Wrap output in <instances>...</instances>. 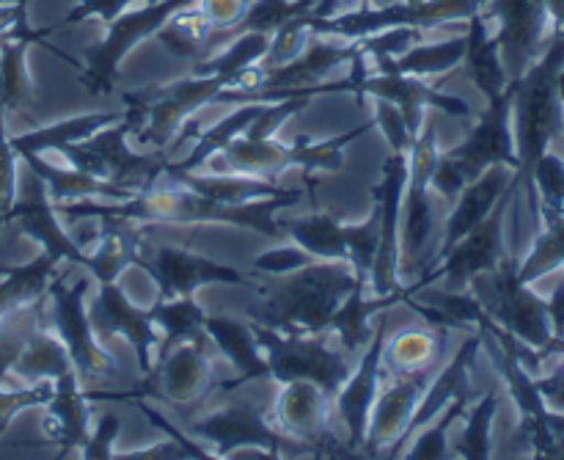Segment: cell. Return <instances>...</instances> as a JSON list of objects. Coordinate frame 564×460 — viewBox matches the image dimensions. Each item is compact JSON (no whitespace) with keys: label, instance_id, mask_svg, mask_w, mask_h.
I'll use <instances>...</instances> for the list:
<instances>
[{"label":"cell","instance_id":"18","mask_svg":"<svg viewBox=\"0 0 564 460\" xmlns=\"http://www.w3.org/2000/svg\"><path fill=\"white\" fill-rule=\"evenodd\" d=\"M435 373H438V367L394 375V384L389 389L378 392V400H375L372 414H369L367 439H364L367 456H389L391 447L405 439L408 425H411L427 386L433 384Z\"/></svg>","mask_w":564,"mask_h":460},{"label":"cell","instance_id":"46","mask_svg":"<svg viewBox=\"0 0 564 460\" xmlns=\"http://www.w3.org/2000/svg\"><path fill=\"white\" fill-rule=\"evenodd\" d=\"M314 263V257L308 252H303L301 246H281V248H270L268 254H262V257L253 259V268L257 270H264V274L270 276H284V274H292V270L303 268V265Z\"/></svg>","mask_w":564,"mask_h":460},{"label":"cell","instance_id":"52","mask_svg":"<svg viewBox=\"0 0 564 460\" xmlns=\"http://www.w3.org/2000/svg\"><path fill=\"white\" fill-rule=\"evenodd\" d=\"M119 458H130V460H147V458H165V460H180V458H191L187 450L182 445H176L174 439L163 441V445H154V450H141V452H124Z\"/></svg>","mask_w":564,"mask_h":460},{"label":"cell","instance_id":"14","mask_svg":"<svg viewBox=\"0 0 564 460\" xmlns=\"http://www.w3.org/2000/svg\"><path fill=\"white\" fill-rule=\"evenodd\" d=\"M187 430L202 436V439L209 441L213 447H218V450H215V458L235 456V450H240V447H257V450L268 452L270 458L284 456L286 447H297V450L308 456L306 447L284 439V436L273 428V422H268L264 411L253 400L229 403V406L220 408V411H213L207 414V417L191 422Z\"/></svg>","mask_w":564,"mask_h":460},{"label":"cell","instance_id":"12","mask_svg":"<svg viewBox=\"0 0 564 460\" xmlns=\"http://www.w3.org/2000/svg\"><path fill=\"white\" fill-rule=\"evenodd\" d=\"M330 397L314 381L281 384L273 406V428L284 439L306 447L308 456H350V447L334 441L328 428Z\"/></svg>","mask_w":564,"mask_h":460},{"label":"cell","instance_id":"40","mask_svg":"<svg viewBox=\"0 0 564 460\" xmlns=\"http://www.w3.org/2000/svg\"><path fill=\"white\" fill-rule=\"evenodd\" d=\"M213 33V25L207 22V17L198 11V6H187V9L176 11L174 17L165 20V25L160 28L154 36L165 44L171 55L176 58H193V55L204 53L207 47V39Z\"/></svg>","mask_w":564,"mask_h":460},{"label":"cell","instance_id":"8","mask_svg":"<svg viewBox=\"0 0 564 460\" xmlns=\"http://www.w3.org/2000/svg\"><path fill=\"white\" fill-rule=\"evenodd\" d=\"M518 188H521V180H518L516 174L512 185L507 188V193L499 199V204L490 210L488 218H485L482 224L474 226L468 235H463L460 240L444 254V257L435 259V263H430L427 268L419 270V281L405 285V296L413 298L419 290L433 285V281H446V290L452 292H466L474 276L499 268L501 252H505L507 204L512 202Z\"/></svg>","mask_w":564,"mask_h":460},{"label":"cell","instance_id":"16","mask_svg":"<svg viewBox=\"0 0 564 460\" xmlns=\"http://www.w3.org/2000/svg\"><path fill=\"white\" fill-rule=\"evenodd\" d=\"M135 268H143L160 287V301L171 298H187L204 285H251L246 274L237 268L220 265L215 259L202 257L196 252H187L180 246H158L154 252H143Z\"/></svg>","mask_w":564,"mask_h":460},{"label":"cell","instance_id":"51","mask_svg":"<svg viewBox=\"0 0 564 460\" xmlns=\"http://www.w3.org/2000/svg\"><path fill=\"white\" fill-rule=\"evenodd\" d=\"M135 400H138L135 406L141 408V411H143V417H147L149 422H154V425H158L160 430H165V434H169V439H174L176 445H182V447H185V450H187V456H191V458H215L213 452L202 450V445H196V441H193V439H187V436L182 434V430L171 428V422H169V419H165V417H160V414L154 411L152 406H147V403H143L141 397H135Z\"/></svg>","mask_w":564,"mask_h":460},{"label":"cell","instance_id":"24","mask_svg":"<svg viewBox=\"0 0 564 460\" xmlns=\"http://www.w3.org/2000/svg\"><path fill=\"white\" fill-rule=\"evenodd\" d=\"M516 174L518 171L510 169V165L496 163L490 165V169H485L477 180H471L466 188H463V193L455 202V210H452L449 221H446L444 226V243H441V254L435 259L444 257V254L449 252L463 235H468L474 226L482 224V221L488 218L490 210L499 204V199L505 196L507 188L512 185Z\"/></svg>","mask_w":564,"mask_h":460},{"label":"cell","instance_id":"29","mask_svg":"<svg viewBox=\"0 0 564 460\" xmlns=\"http://www.w3.org/2000/svg\"><path fill=\"white\" fill-rule=\"evenodd\" d=\"M204 331L209 334L213 345H218L220 353L237 367V373H240L237 384L270 381V367L264 362L262 347L257 345L251 323L224 318V314H204Z\"/></svg>","mask_w":564,"mask_h":460},{"label":"cell","instance_id":"36","mask_svg":"<svg viewBox=\"0 0 564 460\" xmlns=\"http://www.w3.org/2000/svg\"><path fill=\"white\" fill-rule=\"evenodd\" d=\"M204 309L187 298H171V301H158L152 307L154 325L160 331L158 359L165 356L180 342H202V345H213L209 334L204 331Z\"/></svg>","mask_w":564,"mask_h":460},{"label":"cell","instance_id":"39","mask_svg":"<svg viewBox=\"0 0 564 460\" xmlns=\"http://www.w3.org/2000/svg\"><path fill=\"white\" fill-rule=\"evenodd\" d=\"M262 105L264 103H242L235 114H229L226 119H220L218 125L209 127L207 132H202L196 149H193L185 160H180V163H169V169L165 171H198V165L207 163L213 154H218L220 149L231 141V138L240 136V132L246 130L253 119H257L259 110H262Z\"/></svg>","mask_w":564,"mask_h":460},{"label":"cell","instance_id":"22","mask_svg":"<svg viewBox=\"0 0 564 460\" xmlns=\"http://www.w3.org/2000/svg\"><path fill=\"white\" fill-rule=\"evenodd\" d=\"M6 224H20V229L31 240H36L42 252L53 254L61 263H75L80 268L86 265L88 254L83 252L80 243H75L66 235V229L58 221V213H55L53 202L47 196V188L31 171H28V188L17 193V202L6 213Z\"/></svg>","mask_w":564,"mask_h":460},{"label":"cell","instance_id":"34","mask_svg":"<svg viewBox=\"0 0 564 460\" xmlns=\"http://www.w3.org/2000/svg\"><path fill=\"white\" fill-rule=\"evenodd\" d=\"M449 329L446 325H427V329H402L394 336H386L383 367L394 375L427 370L444 359Z\"/></svg>","mask_w":564,"mask_h":460},{"label":"cell","instance_id":"13","mask_svg":"<svg viewBox=\"0 0 564 460\" xmlns=\"http://www.w3.org/2000/svg\"><path fill=\"white\" fill-rule=\"evenodd\" d=\"M438 136H435L433 121H424L413 141L411 158H408V182L402 193V215H400V254H405L408 263L424 254L430 235L435 226L433 199H430V176H433L435 160H438Z\"/></svg>","mask_w":564,"mask_h":460},{"label":"cell","instance_id":"54","mask_svg":"<svg viewBox=\"0 0 564 460\" xmlns=\"http://www.w3.org/2000/svg\"><path fill=\"white\" fill-rule=\"evenodd\" d=\"M3 3H14V0H0V6H3Z\"/></svg>","mask_w":564,"mask_h":460},{"label":"cell","instance_id":"48","mask_svg":"<svg viewBox=\"0 0 564 460\" xmlns=\"http://www.w3.org/2000/svg\"><path fill=\"white\" fill-rule=\"evenodd\" d=\"M430 185H433V191L438 193L441 199H446L449 204H455L457 196L463 193V188L468 185V180H466V174H463L460 165H457L455 160L446 158V154H438V160H435L433 176H430Z\"/></svg>","mask_w":564,"mask_h":460},{"label":"cell","instance_id":"25","mask_svg":"<svg viewBox=\"0 0 564 460\" xmlns=\"http://www.w3.org/2000/svg\"><path fill=\"white\" fill-rule=\"evenodd\" d=\"M479 342H482V329H479V334L466 336V342L457 347V353L449 359V364H444V367L435 373L433 384L427 386V392H424V397H422V403H419L416 414H413L411 425H408L405 439H402L400 445H397L394 450L389 452V458H400L402 447L411 441V436L416 434V430H422L424 425L433 422V419L438 417V414L444 411V408L449 406L455 397L468 395V370H471L474 359H477Z\"/></svg>","mask_w":564,"mask_h":460},{"label":"cell","instance_id":"55","mask_svg":"<svg viewBox=\"0 0 564 460\" xmlns=\"http://www.w3.org/2000/svg\"><path fill=\"white\" fill-rule=\"evenodd\" d=\"M411 3H416V0H411Z\"/></svg>","mask_w":564,"mask_h":460},{"label":"cell","instance_id":"27","mask_svg":"<svg viewBox=\"0 0 564 460\" xmlns=\"http://www.w3.org/2000/svg\"><path fill=\"white\" fill-rule=\"evenodd\" d=\"M22 160H25L28 171L33 176L44 182L47 188L50 202H80V199H105V202H121V199L135 196L127 188L113 185V182L102 180V176L86 174L80 169H61V165L47 163V160L39 158V152H22Z\"/></svg>","mask_w":564,"mask_h":460},{"label":"cell","instance_id":"11","mask_svg":"<svg viewBox=\"0 0 564 460\" xmlns=\"http://www.w3.org/2000/svg\"><path fill=\"white\" fill-rule=\"evenodd\" d=\"M196 6V0H154V3L141 6V9H127L124 14L110 22V31L97 47L86 53V72H83V86L91 94H108L113 88L116 69L121 58L135 47L141 39L154 36L165 25L169 17L176 11Z\"/></svg>","mask_w":564,"mask_h":460},{"label":"cell","instance_id":"7","mask_svg":"<svg viewBox=\"0 0 564 460\" xmlns=\"http://www.w3.org/2000/svg\"><path fill=\"white\" fill-rule=\"evenodd\" d=\"M132 132V125L127 119L116 125L102 127L91 138L77 143H64L55 152L64 154L72 163V169H80L86 174L102 176L113 185L127 188L132 193H141L147 188L158 185L165 176L171 160L149 152H132L127 147V136Z\"/></svg>","mask_w":564,"mask_h":460},{"label":"cell","instance_id":"10","mask_svg":"<svg viewBox=\"0 0 564 460\" xmlns=\"http://www.w3.org/2000/svg\"><path fill=\"white\" fill-rule=\"evenodd\" d=\"M281 232L314 259H347L358 279L369 285L380 240V204L375 207L372 218L364 221L361 226H345L334 215L319 213L308 218L281 221Z\"/></svg>","mask_w":564,"mask_h":460},{"label":"cell","instance_id":"47","mask_svg":"<svg viewBox=\"0 0 564 460\" xmlns=\"http://www.w3.org/2000/svg\"><path fill=\"white\" fill-rule=\"evenodd\" d=\"M119 430H121V422L116 414H105V417H99V422L91 425V434H88L80 456L86 460L113 458V441L116 436H119Z\"/></svg>","mask_w":564,"mask_h":460},{"label":"cell","instance_id":"17","mask_svg":"<svg viewBox=\"0 0 564 460\" xmlns=\"http://www.w3.org/2000/svg\"><path fill=\"white\" fill-rule=\"evenodd\" d=\"M444 154L460 165L468 182L477 180L485 169L496 163H505L518 171L516 132H512V81L499 99L488 103V110L479 116L466 141Z\"/></svg>","mask_w":564,"mask_h":460},{"label":"cell","instance_id":"26","mask_svg":"<svg viewBox=\"0 0 564 460\" xmlns=\"http://www.w3.org/2000/svg\"><path fill=\"white\" fill-rule=\"evenodd\" d=\"M369 285L364 279H358V285L352 287L350 296L339 303V309L334 312L328 323V334H336L339 347L347 356H358L364 347L372 340V318L378 312L397 307V303L405 301V296L400 292H391V296H367Z\"/></svg>","mask_w":564,"mask_h":460},{"label":"cell","instance_id":"19","mask_svg":"<svg viewBox=\"0 0 564 460\" xmlns=\"http://www.w3.org/2000/svg\"><path fill=\"white\" fill-rule=\"evenodd\" d=\"M386 336H389V318H386L383 312H378L372 340L364 347V356L358 359L352 373L347 375V381L341 384V389L336 392L334 397L336 411H339L341 422H345L347 428V447H350V450L364 447V439H367L369 414H372L375 400H378Z\"/></svg>","mask_w":564,"mask_h":460},{"label":"cell","instance_id":"41","mask_svg":"<svg viewBox=\"0 0 564 460\" xmlns=\"http://www.w3.org/2000/svg\"><path fill=\"white\" fill-rule=\"evenodd\" d=\"M468 400H471V395L455 397V400H452L449 406H446L444 411H441L438 417L433 419V422L424 425L422 430H416V439L408 441V445L402 447L400 458H413V460L452 458V452L446 450V447H449L446 436H449L452 425H455L457 419H460L463 414H466Z\"/></svg>","mask_w":564,"mask_h":460},{"label":"cell","instance_id":"30","mask_svg":"<svg viewBox=\"0 0 564 460\" xmlns=\"http://www.w3.org/2000/svg\"><path fill=\"white\" fill-rule=\"evenodd\" d=\"M72 373H77V370L72 364L69 351L55 336V331L47 323H42L39 329L31 331L20 356L11 364L9 381L14 378L20 384H44V381H50V384H55V381L66 378Z\"/></svg>","mask_w":564,"mask_h":460},{"label":"cell","instance_id":"32","mask_svg":"<svg viewBox=\"0 0 564 460\" xmlns=\"http://www.w3.org/2000/svg\"><path fill=\"white\" fill-rule=\"evenodd\" d=\"M42 33L28 31L25 20L0 33V103L6 110H22L33 103V83L28 72V47Z\"/></svg>","mask_w":564,"mask_h":460},{"label":"cell","instance_id":"35","mask_svg":"<svg viewBox=\"0 0 564 460\" xmlns=\"http://www.w3.org/2000/svg\"><path fill=\"white\" fill-rule=\"evenodd\" d=\"M61 259L53 254L42 252L36 259L20 268H9L0 276V320L9 314L20 312V309L33 307L47 296L50 281L58 276Z\"/></svg>","mask_w":564,"mask_h":460},{"label":"cell","instance_id":"1","mask_svg":"<svg viewBox=\"0 0 564 460\" xmlns=\"http://www.w3.org/2000/svg\"><path fill=\"white\" fill-rule=\"evenodd\" d=\"M297 199H303V188L248 204H218L169 180V185H152L121 202L80 199V202H58L53 207L58 218H113L127 224H224L262 232L268 237H284L281 224H275V213L295 204Z\"/></svg>","mask_w":564,"mask_h":460},{"label":"cell","instance_id":"43","mask_svg":"<svg viewBox=\"0 0 564 460\" xmlns=\"http://www.w3.org/2000/svg\"><path fill=\"white\" fill-rule=\"evenodd\" d=\"M55 384L44 381V384H17V386H6L0 384V436L9 430L11 419L17 414L28 411V408L44 406V403L53 397Z\"/></svg>","mask_w":564,"mask_h":460},{"label":"cell","instance_id":"15","mask_svg":"<svg viewBox=\"0 0 564 460\" xmlns=\"http://www.w3.org/2000/svg\"><path fill=\"white\" fill-rule=\"evenodd\" d=\"M408 158L411 154L391 152L383 165V180H380V185L372 188L375 199L380 204V240L378 254H375L372 276H369V287H372L375 296H391V292L405 296V285L400 281V215L402 193H405L408 182Z\"/></svg>","mask_w":564,"mask_h":460},{"label":"cell","instance_id":"38","mask_svg":"<svg viewBox=\"0 0 564 460\" xmlns=\"http://www.w3.org/2000/svg\"><path fill=\"white\" fill-rule=\"evenodd\" d=\"M466 58V36L444 39V42L433 44H413L408 53L400 58H389L391 66L402 75L413 77H430V75H444V72L455 69L460 61Z\"/></svg>","mask_w":564,"mask_h":460},{"label":"cell","instance_id":"50","mask_svg":"<svg viewBox=\"0 0 564 460\" xmlns=\"http://www.w3.org/2000/svg\"><path fill=\"white\" fill-rule=\"evenodd\" d=\"M132 3H135V0H80L64 22L72 25V22H80L86 20V17H99V20L105 22H113L116 17L124 14Z\"/></svg>","mask_w":564,"mask_h":460},{"label":"cell","instance_id":"28","mask_svg":"<svg viewBox=\"0 0 564 460\" xmlns=\"http://www.w3.org/2000/svg\"><path fill=\"white\" fill-rule=\"evenodd\" d=\"M147 252L141 232L130 229L127 221L102 218V229L97 235V246L86 257L83 268L94 276L99 285H116L119 276L124 274L130 265H138L141 254Z\"/></svg>","mask_w":564,"mask_h":460},{"label":"cell","instance_id":"21","mask_svg":"<svg viewBox=\"0 0 564 460\" xmlns=\"http://www.w3.org/2000/svg\"><path fill=\"white\" fill-rule=\"evenodd\" d=\"M207 347L209 345H202V342H180L165 356L158 359L152 373L143 375L141 389L124 392V395L116 397L119 400H135V397L152 395L154 386H160V392L171 403H180V406L198 400L213 386V381H209V370L213 367H209Z\"/></svg>","mask_w":564,"mask_h":460},{"label":"cell","instance_id":"45","mask_svg":"<svg viewBox=\"0 0 564 460\" xmlns=\"http://www.w3.org/2000/svg\"><path fill=\"white\" fill-rule=\"evenodd\" d=\"M375 121H378V127L383 130L391 152L411 154L413 141H416V138L411 136L405 119H402V110L397 108V105L386 103V99H375Z\"/></svg>","mask_w":564,"mask_h":460},{"label":"cell","instance_id":"3","mask_svg":"<svg viewBox=\"0 0 564 460\" xmlns=\"http://www.w3.org/2000/svg\"><path fill=\"white\" fill-rule=\"evenodd\" d=\"M226 88H235V81L226 72L209 69L169 86L130 92L124 94V119L132 125L138 147L163 149L191 121L193 114H198L204 105H213V99Z\"/></svg>","mask_w":564,"mask_h":460},{"label":"cell","instance_id":"23","mask_svg":"<svg viewBox=\"0 0 564 460\" xmlns=\"http://www.w3.org/2000/svg\"><path fill=\"white\" fill-rule=\"evenodd\" d=\"M94 392L80 386V375L72 373L66 378L55 381V392L44 403L42 430L47 441L61 447V458H69L75 450H83L88 434H91V408Z\"/></svg>","mask_w":564,"mask_h":460},{"label":"cell","instance_id":"42","mask_svg":"<svg viewBox=\"0 0 564 460\" xmlns=\"http://www.w3.org/2000/svg\"><path fill=\"white\" fill-rule=\"evenodd\" d=\"M496 408H499L496 395L482 397V400L471 408L466 430H463L460 441H457L455 447V456L468 458V460H479L490 456V422H494L496 417Z\"/></svg>","mask_w":564,"mask_h":460},{"label":"cell","instance_id":"49","mask_svg":"<svg viewBox=\"0 0 564 460\" xmlns=\"http://www.w3.org/2000/svg\"><path fill=\"white\" fill-rule=\"evenodd\" d=\"M248 3L251 0H196L198 11L207 17L213 31H224V28H235L237 22L246 17Z\"/></svg>","mask_w":564,"mask_h":460},{"label":"cell","instance_id":"44","mask_svg":"<svg viewBox=\"0 0 564 460\" xmlns=\"http://www.w3.org/2000/svg\"><path fill=\"white\" fill-rule=\"evenodd\" d=\"M6 108L0 103V226H6V213L11 210V204L17 202V180H20V171H17V158L20 154L11 147V138L6 136Z\"/></svg>","mask_w":564,"mask_h":460},{"label":"cell","instance_id":"31","mask_svg":"<svg viewBox=\"0 0 564 460\" xmlns=\"http://www.w3.org/2000/svg\"><path fill=\"white\" fill-rule=\"evenodd\" d=\"M463 61H466L471 83L485 94L488 103L499 99L501 94H505V88L510 86V75H507L505 61H501L499 42H496V36L490 33L488 17H485L482 11L468 17L466 58Z\"/></svg>","mask_w":564,"mask_h":460},{"label":"cell","instance_id":"33","mask_svg":"<svg viewBox=\"0 0 564 460\" xmlns=\"http://www.w3.org/2000/svg\"><path fill=\"white\" fill-rule=\"evenodd\" d=\"M165 180L180 182V185L191 188V191L202 193V196L213 199L218 204H248L259 202V199L284 196V193L292 191V188H281L275 180L251 174L204 176L196 174V171H165Z\"/></svg>","mask_w":564,"mask_h":460},{"label":"cell","instance_id":"2","mask_svg":"<svg viewBox=\"0 0 564 460\" xmlns=\"http://www.w3.org/2000/svg\"><path fill=\"white\" fill-rule=\"evenodd\" d=\"M356 285L358 276L347 259H314L257 285L259 301L248 307V320L286 334L328 331L330 318Z\"/></svg>","mask_w":564,"mask_h":460},{"label":"cell","instance_id":"4","mask_svg":"<svg viewBox=\"0 0 564 460\" xmlns=\"http://www.w3.org/2000/svg\"><path fill=\"white\" fill-rule=\"evenodd\" d=\"M372 130V125H361L350 132H341V136L325 138V141H306V138H297L295 143H281L279 138L264 136V138H251V136H237L220 149V154L226 158L229 169L235 174H251V176H264V180H279L284 171L290 169H303V171H339L341 169V152L345 147H350L356 138L367 136Z\"/></svg>","mask_w":564,"mask_h":460},{"label":"cell","instance_id":"20","mask_svg":"<svg viewBox=\"0 0 564 460\" xmlns=\"http://www.w3.org/2000/svg\"><path fill=\"white\" fill-rule=\"evenodd\" d=\"M88 314H91L97 336H124L135 351L141 373H152L154 364H158L160 345V331L154 325L152 309H138L135 303L127 301V296L116 285H99L97 301L88 309Z\"/></svg>","mask_w":564,"mask_h":460},{"label":"cell","instance_id":"9","mask_svg":"<svg viewBox=\"0 0 564 460\" xmlns=\"http://www.w3.org/2000/svg\"><path fill=\"white\" fill-rule=\"evenodd\" d=\"M97 285L94 276L88 274L86 279H77L66 285L64 276H55L47 287V303H44V318L47 325L55 331L64 347L69 351L72 364H75L77 375L86 378H108L113 375L116 364L113 356L102 347L97 331L91 325V314L86 309L88 290Z\"/></svg>","mask_w":564,"mask_h":460},{"label":"cell","instance_id":"5","mask_svg":"<svg viewBox=\"0 0 564 460\" xmlns=\"http://www.w3.org/2000/svg\"><path fill=\"white\" fill-rule=\"evenodd\" d=\"M251 329L270 367V381H314L334 400L347 375L352 373V356L328 340V331L286 334L259 323H251Z\"/></svg>","mask_w":564,"mask_h":460},{"label":"cell","instance_id":"53","mask_svg":"<svg viewBox=\"0 0 564 460\" xmlns=\"http://www.w3.org/2000/svg\"><path fill=\"white\" fill-rule=\"evenodd\" d=\"M6 270H9V268H6V265H0V276H3V274H6Z\"/></svg>","mask_w":564,"mask_h":460},{"label":"cell","instance_id":"6","mask_svg":"<svg viewBox=\"0 0 564 460\" xmlns=\"http://www.w3.org/2000/svg\"><path fill=\"white\" fill-rule=\"evenodd\" d=\"M485 6V0H397L389 6H358L336 17H314L308 11V28L314 36L364 39L386 28H422L430 31L452 20H468Z\"/></svg>","mask_w":564,"mask_h":460},{"label":"cell","instance_id":"37","mask_svg":"<svg viewBox=\"0 0 564 460\" xmlns=\"http://www.w3.org/2000/svg\"><path fill=\"white\" fill-rule=\"evenodd\" d=\"M124 119V114H116V110H108V114H88V116H75V119L55 121L50 127H39V130L25 132V136L11 138V147H14L17 154L22 152H47V149H58L64 143H77L91 138L94 132H99L102 127L116 125V121Z\"/></svg>","mask_w":564,"mask_h":460}]
</instances>
